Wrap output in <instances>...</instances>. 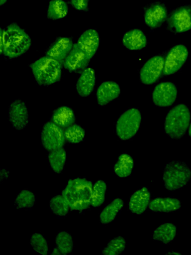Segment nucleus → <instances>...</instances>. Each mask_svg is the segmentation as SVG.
<instances>
[{
	"label": "nucleus",
	"instance_id": "7c9ffc66",
	"mask_svg": "<svg viewBox=\"0 0 191 255\" xmlns=\"http://www.w3.org/2000/svg\"><path fill=\"white\" fill-rule=\"evenodd\" d=\"M35 201L34 194L29 190L23 189L16 197L14 204L19 209H29L33 207Z\"/></svg>",
	"mask_w": 191,
	"mask_h": 255
},
{
	"label": "nucleus",
	"instance_id": "1a4fd4ad",
	"mask_svg": "<svg viewBox=\"0 0 191 255\" xmlns=\"http://www.w3.org/2000/svg\"><path fill=\"white\" fill-rule=\"evenodd\" d=\"M189 55L187 47L182 44L172 47L164 61V74H173L178 71L185 63Z\"/></svg>",
	"mask_w": 191,
	"mask_h": 255
},
{
	"label": "nucleus",
	"instance_id": "f8f14e48",
	"mask_svg": "<svg viewBox=\"0 0 191 255\" xmlns=\"http://www.w3.org/2000/svg\"><path fill=\"white\" fill-rule=\"evenodd\" d=\"M91 60L76 43L74 44L63 64L65 69L69 72H80L87 68Z\"/></svg>",
	"mask_w": 191,
	"mask_h": 255
},
{
	"label": "nucleus",
	"instance_id": "72a5a7b5",
	"mask_svg": "<svg viewBox=\"0 0 191 255\" xmlns=\"http://www.w3.org/2000/svg\"><path fill=\"white\" fill-rule=\"evenodd\" d=\"M31 247L37 253L46 255L48 253V243L45 238L41 234H33L30 238Z\"/></svg>",
	"mask_w": 191,
	"mask_h": 255
},
{
	"label": "nucleus",
	"instance_id": "412c9836",
	"mask_svg": "<svg viewBox=\"0 0 191 255\" xmlns=\"http://www.w3.org/2000/svg\"><path fill=\"white\" fill-rule=\"evenodd\" d=\"M76 117L73 110L68 106H61L55 110L51 121L61 128L66 129L74 124Z\"/></svg>",
	"mask_w": 191,
	"mask_h": 255
},
{
	"label": "nucleus",
	"instance_id": "f03ea898",
	"mask_svg": "<svg viewBox=\"0 0 191 255\" xmlns=\"http://www.w3.org/2000/svg\"><path fill=\"white\" fill-rule=\"evenodd\" d=\"M93 183L85 178L70 179L62 191L71 211L82 212L91 205Z\"/></svg>",
	"mask_w": 191,
	"mask_h": 255
},
{
	"label": "nucleus",
	"instance_id": "a878e982",
	"mask_svg": "<svg viewBox=\"0 0 191 255\" xmlns=\"http://www.w3.org/2000/svg\"><path fill=\"white\" fill-rule=\"evenodd\" d=\"M69 11L67 2L64 0H51L47 10V17L50 20H58L65 17Z\"/></svg>",
	"mask_w": 191,
	"mask_h": 255
},
{
	"label": "nucleus",
	"instance_id": "4be33fe9",
	"mask_svg": "<svg viewBox=\"0 0 191 255\" xmlns=\"http://www.w3.org/2000/svg\"><path fill=\"white\" fill-rule=\"evenodd\" d=\"M181 207L180 201L172 197H157L149 204V209L156 212H171L179 210Z\"/></svg>",
	"mask_w": 191,
	"mask_h": 255
},
{
	"label": "nucleus",
	"instance_id": "5701e85b",
	"mask_svg": "<svg viewBox=\"0 0 191 255\" xmlns=\"http://www.w3.org/2000/svg\"><path fill=\"white\" fill-rule=\"evenodd\" d=\"M177 234V227L173 223H164L160 225L153 232L152 238L167 245L172 242Z\"/></svg>",
	"mask_w": 191,
	"mask_h": 255
},
{
	"label": "nucleus",
	"instance_id": "aec40b11",
	"mask_svg": "<svg viewBox=\"0 0 191 255\" xmlns=\"http://www.w3.org/2000/svg\"><path fill=\"white\" fill-rule=\"evenodd\" d=\"M122 43L129 50H138L146 46L147 40L142 30L134 29L126 32L124 34Z\"/></svg>",
	"mask_w": 191,
	"mask_h": 255
},
{
	"label": "nucleus",
	"instance_id": "bb28decb",
	"mask_svg": "<svg viewBox=\"0 0 191 255\" xmlns=\"http://www.w3.org/2000/svg\"><path fill=\"white\" fill-rule=\"evenodd\" d=\"M66 150L63 147L49 151L48 159L52 170L60 173L64 169L66 161Z\"/></svg>",
	"mask_w": 191,
	"mask_h": 255
},
{
	"label": "nucleus",
	"instance_id": "0eeeda50",
	"mask_svg": "<svg viewBox=\"0 0 191 255\" xmlns=\"http://www.w3.org/2000/svg\"><path fill=\"white\" fill-rule=\"evenodd\" d=\"M65 141L62 128L51 121L44 125L41 130V142L46 150L50 151L62 148Z\"/></svg>",
	"mask_w": 191,
	"mask_h": 255
},
{
	"label": "nucleus",
	"instance_id": "a211bd4d",
	"mask_svg": "<svg viewBox=\"0 0 191 255\" xmlns=\"http://www.w3.org/2000/svg\"><path fill=\"white\" fill-rule=\"evenodd\" d=\"M120 94L119 85L113 81H105L97 88L96 97L97 103L104 106L117 98Z\"/></svg>",
	"mask_w": 191,
	"mask_h": 255
},
{
	"label": "nucleus",
	"instance_id": "9b49d317",
	"mask_svg": "<svg viewBox=\"0 0 191 255\" xmlns=\"http://www.w3.org/2000/svg\"><path fill=\"white\" fill-rule=\"evenodd\" d=\"M164 66V60L161 56L156 55L150 58L140 70L141 82L146 85L154 84L160 77Z\"/></svg>",
	"mask_w": 191,
	"mask_h": 255
},
{
	"label": "nucleus",
	"instance_id": "f257e3e1",
	"mask_svg": "<svg viewBox=\"0 0 191 255\" xmlns=\"http://www.w3.org/2000/svg\"><path fill=\"white\" fill-rule=\"evenodd\" d=\"M0 55L10 59L23 55L31 45L29 35L15 23L0 28Z\"/></svg>",
	"mask_w": 191,
	"mask_h": 255
},
{
	"label": "nucleus",
	"instance_id": "c85d7f7f",
	"mask_svg": "<svg viewBox=\"0 0 191 255\" xmlns=\"http://www.w3.org/2000/svg\"><path fill=\"white\" fill-rule=\"evenodd\" d=\"M106 188V184L102 180H98L94 183L91 196V206L97 208L103 203Z\"/></svg>",
	"mask_w": 191,
	"mask_h": 255
},
{
	"label": "nucleus",
	"instance_id": "cd10ccee",
	"mask_svg": "<svg viewBox=\"0 0 191 255\" xmlns=\"http://www.w3.org/2000/svg\"><path fill=\"white\" fill-rule=\"evenodd\" d=\"M55 246L61 255H66L70 254L74 247L71 235L66 231L59 232L56 237Z\"/></svg>",
	"mask_w": 191,
	"mask_h": 255
},
{
	"label": "nucleus",
	"instance_id": "2f4dec72",
	"mask_svg": "<svg viewBox=\"0 0 191 255\" xmlns=\"http://www.w3.org/2000/svg\"><path fill=\"white\" fill-rule=\"evenodd\" d=\"M126 242L124 237L117 236L110 240L106 246L101 251L104 255H118L121 254L125 248Z\"/></svg>",
	"mask_w": 191,
	"mask_h": 255
},
{
	"label": "nucleus",
	"instance_id": "20e7f679",
	"mask_svg": "<svg viewBox=\"0 0 191 255\" xmlns=\"http://www.w3.org/2000/svg\"><path fill=\"white\" fill-rule=\"evenodd\" d=\"M191 113L189 108L180 104L172 108L165 119V133L172 139L182 138L190 126Z\"/></svg>",
	"mask_w": 191,
	"mask_h": 255
},
{
	"label": "nucleus",
	"instance_id": "c756f323",
	"mask_svg": "<svg viewBox=\"0 0 191 255\" xmlns=\"http://www.w3.org/2000/svg\"><path fill=\"white\" fill-rule=\"evenodd\" d=\"M51 211L59 217L66 216L70 210V206L62 195L53 197L49 201Z\"/></svg>",
	"mask_w": 191,
	"mask_h": 255
},
{
	"label": "nucleus",
	"instance_id": "2eb2a0df",
	"mask_svg": "<svg viewBox=\"0 0 191 255\" xmlns=\"http://www.w3.org/2000/svg\"><path fill=\"white\" fill-rule=\"evenodd\" d=\"M73 41L70 38L59 37L48 47L46 52V55L63 64L73 48Z\"/></svg>",
	"mask_w": 191,
	"mask_h": 255
},
{
	"label": "nucleus",
	"instance_id": "dca6fc26",
	"mask_svg": "<svg viewBox=\"0 0 191 255\" xmlns=\"http://www.w3.org/2000/svg\"><path fill=\"white\" fill-rule=\"evenodd\" d=\"M99 43L97 31L94 29H89L80 35L77 44L92 59L98 49Z\"/></svg>",
	"mask_w": 191,
	"mask_h": 255
},
{
	"label": "nucleus",
	"instance_id": "39448f33",
	"mask_svg": "<svg viewBox=\"0 0 191 255\" xmlns=\"http://www.w3.org/2000/svg\"><path fill=\"white\" fill-rule=\"evenodd\" d=\"M165 188L174 191L187 185L191 179V170L184 162L173 160L168 163L163 172Z\"/></svg>",
	"mask_w": 191,
	"mask_h": 255
},
{
	"label": "nucleus",
	"instance_id": "ddd939ff",
	"mask_svg": "<svg viewBox=\"0 0 191 255\" xmlns=\"http://www.w3.org/2000/svg\"><path fill=\"white\" fill-rule=\"evenodd\" d=\"M144 11L145 23L153 29L160 27L167 17L166 7L160 2H154L147 5Z\"/></svg>",
	"mask_w": 191,
	"mask_h": 255
},
{
	"label": "nucleus",
	"instance_id": "7ed1b4c3",
	"mask_svg": "<svg viewBox=\"0 0 191 255\" xmlns=\"http://www.w3.org/2000/svg\"><path fill=\"white\" fill-rule=\"evenodd\" d=\"M62 64L47 56H43L30 64L36 83L48 86L58 82L62 76Z\"/></svg>",
	"mask_w": 191,
	"mask_h": 255
},
{
	"label": "nucleus",
	"instance_id": "f3484780",
	"mask_svg": "<svg viewBox=\"0 0 191 255\" xmlns=\"http://www.w3.org/2000/svg\"><path fill=\"white\" fill-rule=\"evenodd\" d=\"M151 193L148 189L143 187L135 191L130 197L129 209L136 214H142L147 209L150 202Z\"/></svg>",
	"mask_w": 191,
	"mask_h": 255
},
{
	"label": "nucleus",
	"instance_id": "58836bf2",
	"mask_svg": "<svg viewBox=\"0 0 191 255\" xmlns=\"http://www.w3.org/2000/svg\"><path fill=\"white\" fill-rule=\"evenodd\" d=\"M188 134H189V135L191 138V124L190 125L189 128Z\"/></svg>",
	"mask_w": 191,
	"mask_h": 255
},
{
	"label": "nucleus",
	"instance_id": "c9c22d12",
	"mask_svg": "<svg viewBox=\"0 0 191 255\" xmlns=\"http://www.w3.org/2000/svg\"><path fill=\"white\" fill-rule=\"evenodd\" d=\"M51 255H61L58 250L55 247L53 249V252L51 253Z\"/></svg>",
	"mask_w": 191,
	"mask_h": 255
},
{
	"label": "nucleus",
	"instance_id": "6e6552de",
	"mask_svg": "<svg viewBox=\"0 0 191 255\" xmlns=\"http://www.w3.org/2000/svg\"><path fill=\"white\" fill-rule=\"evenodd\" d=\"M167 24L175 33H183L191 29V6L183 5L174 9L169 14Z\"/></svg>",
	"mask_w": 191,
	"mask_h": 255
},
{
	"label": "nucleus",
	"instance_id": "f704fd0d",
	"mask_svg": "<svg viewBox=\"0 0 191 255\" xmlns=\"http://www.w3.org/2000/svg\"><path fill=\"white\" fill-rule=\"evenodd\" d=\"M89 1L90 0H70V2L75 9L86 12L89 9Z\"/></svg>",
	"mask_w": 191,
	"mask_h": 255
},
{
	"label": "nucleus",
	"instance_id": "4c0bfd02",
	"mask_svg": "<svg viewBox=\"0 0 191 255\" xmlns=\"http://www.w3.org/2000/svg\"><path fill=\"white\" fill-rule=\"evenodd\" d=\"M7 1V0H0V6H2L3 5H4L6 2Z\"/></svg>",
	"mask_w": 191,
	"mask_h": 255
},
{
	"label": "nucleus",
	"instance_id": "9d476101",
	"mask_svg": "<svg viewBox=\"0 0 191 255\" xmlns=\"http://www.w3.org/2000/svg\"><path fill=\"white\" fill-rule=\"evenodd\" d=\"M177 97L176 86L171 82H165L158 84L152 93V101L159 107L172 105Z\"/></svg>",
	"mask_w": 191,
	"mask_h": 255
},
{
	"label": "nucleus",
	"instance_id": "393cba45",
	"mask_svg": "<svg viewBox=\"0 0 191 255\" xmlns=\"http://www.w3.org/2000/svg\"><path fill=\"white\" fill-rule=\"evenodd\" d=\"M134 166V161L132 157L127 153H122L118 157L113 170L118 177L125 178L131 174Z\"/></svg>",
	"mask_w": 191,
	"mask_h": 255
},
{
	"label": "nucleus",
	"instance_id": "e433bc0d",
	"mask_svg": "<svg viewBox=\"0 0 191 255\" xmlns=\"http://www.w3.org/2000/svg\"><path fill=\"white\" fill-rule=\"evenodd\" d=\"M166 255H181V253H179L178 252H175V251H169V252H168Z\"/></svg>",
	"mask_w": 191,
	"mask_h": 255
},
{
	"label": "nucleus",
	"instance_id": "6ab92c4d",
	"mask_svg": "<svg viewBox=\"0 0 191 255\" xmlns=\"http://www.w3.org/2000/svg\"><path fill=\"white\" fill-rule=\"evenodd\" d=\"M96 80L94 70L87 67L81 74L76 83V90L81 97L89 96L93 91Z\"/></svg>",
	"mask_w": 191,
	"mask_h": 255
},
{
	"label": "nucleus",
	"instance_id": "423d86ee",
	"mask_svg": "<svg viewBox=\"0 0 191 255\" xmlns=\"http://www.w3.org/2000/svg\"><path fill=\"white\" fill-rule=\"evenodd\" d=\"M141 122V115L138 109L131 108L126 110L116 122L115 131L117 135L123 140L130 139L138 131Z\"/></svg>",
	"mask_w": 191,
	"mask_h": 255
},
{
	"label": "nucleus",
	"instance_id": "473e14b6",
	"mask_svg": "<svg viewBox=\"0 0 191 255\" xmlns=\"http://www.w3.org/2000/svg\"><path fill=\"white\" fill-rule=\"evenodd\" d=\"M64 134L66 141L71 143H79L85 137V129L77 124H73L65 129Z\"/></svg>",
	"mask_w": 191,
	"mask_h": 255
},
{
	"label": "nucleus",
	"instance_id": "b1692460",
	"mask_svg": "<svg viewBox=\"0 0 191 255\" xmlns=\"http://www.w3.org/2000/svg\"><path fill=\"white\" fill-rule=\"evenodd\" d=\"M123 205L124 201L122 199L116 198L113 199L100 212V222L102 224H107L113 221Z\"/></svg>",
	"mask_w": 191,
	"mask_h": 255
},
{
	"label": "nucleus",
	"instance_id": "4468645a",
	"mask_svg": "<svg viewBox=\"0 0 191 255\" xmlns=\"http://www.w3.org/2000/svg\"><path fill=\"white\" fill-rule=\"evenodd\" d=\"M8 119L12 127L22 130L28 123V113L26 104L20 100L13 101L8 108Z\"/></svg>",
	"mask_w": 191,
	"mask_h": 255
}]
</instances>
